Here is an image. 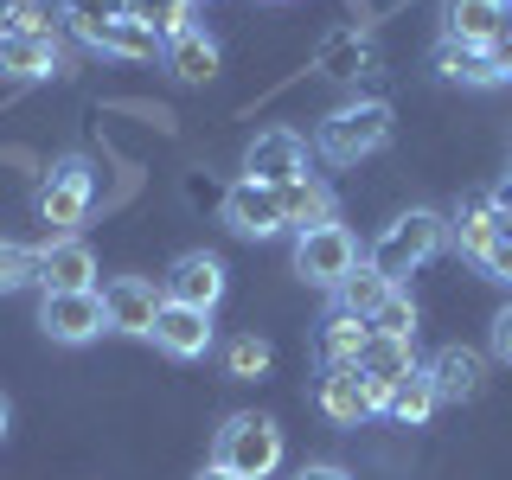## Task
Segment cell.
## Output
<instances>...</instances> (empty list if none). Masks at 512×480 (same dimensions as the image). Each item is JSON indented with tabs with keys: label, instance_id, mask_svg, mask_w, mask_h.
<instances>
[{
	"label": "cell",
	"instance_id": "23",
	"mask_svg": "<svg viewBox=\"0 0 512 480\" xmlns=\"http://www.w3.org/2000/svg\"><path fill=\"white\" fill-rule=\"evenodd\" d=\"M429 410H436V384H429V372H410L397 378L391 391H384V416H397V423H429Z\"/></svg>",
	"mask_w": 512,
	"mask_h": 480
},
{
	"label": "cell",
	"instance_id": "26",
	"mask_svg": "<svg viewBox=\"0 0 512 480\" xmlns=\"http://www.w3.org/2000/svg\"><path fill=\"white\" fill-rule=\"evenodd\" d=\"M455 244H461V256H480V250L493 244V199L461 205V218H455Z\"/></svg>",
	"mask_w": 512,
	"mask_h": 480
},
{
	"label": "cell",
	"instance_id": "32",
	"mask_svg": "<svg viewBox=\"0 0 512 480\" xmlns=\"http://www.w3.org/2000/svg\"><path fill=\"white\" fill-rule=\"evenodd\" d=\"M474 263H480V269H487V276H493V282H506V288H512V237H493V244H487V250H480V256H474Z\"/></svg>",
	"mask_w": 512,
	"mask_h": 480
},
{
	"label": "cell",
	"instance_id": "35",
	"mask_svg": "<svg viewBox=\"0 0 512 480\" xmlns=\"http://www.w3.org/2000/svg\"><path fill=\"white\" fill-rule=\"evenodd\" d=\"M295 480H352V474L333 468V461H308V468H295Z\"/></svg>",
	"mask_w": 512,
	"mask_h": 480
},
{
	"label": "cell",
	"instance_id": "17",
	"mask_svg": "<svg viewBox=\"0 0 512 480\" xmlns=\"http://www.w3.org/2000/svg\"><path fill=\"white\" fill-rule=\"evenodd\" d=\"M84 45H90V52L135 58V64H141V58H154L167 39H160L148 20H135V13H116V20H103V26H84Z\"/></svg>",
	"mask_w": 512,
	"mask_h": 480
},
{
	"label": "cell",
	"instance_id": "7",
	"mask_svg": "<svg viewBox=\"0 0 512 480\" xmlns=\"http://www.w3.org/2000/svg\"><path fill=\"white\" fill-rule=\"evenodd\" d=\"M218 218H224V231H231V237H276V231H288L282 192L276 186H256V180H237L231 192H224Z\"/></svg>",
	"mask_w": 512,
	"mask_h": 480
},
{
	"label": "cell",
	"instance_id": "10",
	"mask_svg": "<svg viewBox=\"0 0 512 480\" xmlns=\"http://www.w3.org/2000/svg\"><path fill=\"white\" fill-rule=\"evenodd\" d=\"M160 295L180 301V308H205V314H212L218 301H224V263H218V256H205V250L173 256V269L160 276Z\"/></svg>",
	"mask_w": 512,
	"mask_h": 480
},
{
	"label": "cell",
	"instance_id": "9",
	"mask_svg": "<svg viewBox=\"0 0 512 480\" xmlns=\"http://www.w3.org/2000/svg\"><path fill=\"white\" fill-rule=\"evenodd\" d=\"M96 295H103V314H109L116 333H141V340H154V320H160V308H167V295H160L148 276H109Z\"/></svg>",
	"mask_w": 512,
	"mask_h": 480
},
{
	"label": "cell",
	"instance_id": "24",
	"mask_svg": "<svg viewBox=\"0 0 512 480\" xmlns=\"http://www.w3.org/2000/svg\"><path fill=\"white\" fill-rule=\"evenodd\" d=\"M365 340H372V327H365V320L333 314V320H327V333H320V359H327V365H359Z\"/></svg>",
	"mask_w": 512,
	"mask_h": 480
},
{
	"label": "cell",
	"instance_id": "36",
	"mask_svg": "<svg viewBox=\"0 0 512 480\" xmlns=\"http://www.w3.org/2000/svg\"><path fill=\"white\" fill-rule=\"evenodd\" d=\"M493 205H500V212H512V173L500 180V192H493Z\"/></svg>",
	"mask_w": 512,
	"mask_h": 480
},
{
	"label": "cell",
	"instance_id": "4",
	"mask_svg": "<svg viewBox=\"0 0 512 480\" xmlns=\"http://www.w3.org/2000/svg\"><path fill=\"white\" fill-rule=\"evenodd\" d=\"M39 218L52 224V231H64L71 237L77 224L90 218V205H96V173H90V160L84 154H64L52 173H45V186H39Z\"/></svg>",
	"mask_w": 512,
	"mask_h": 480
},
{
	"label": "cell",
	"instance_id": "2",
	"mask_svg": "<svg viewBox=\"0 0 512 480\" xmlns=\"http://www.w3.org/2000/svg\"><path fill=\"white\" fill-rule=\"evenodd\" d=\"M384 141H391V103H384V96H359V103H340L320 122L314 148H320V160H333V167H352V160L378 154Z\"/></svg>",
	"mask_w": 512,
	"mask_h": 480
},
{
	"label": "cell",
	"instance_id": "13",
	"mask_svg": "<svg viewBox=\"0 0 512 480\" xmlns=\"http://www.w3.org/2000/svg\"><path fill=\"white\" fill-rule=\"evenodd\" d=\"M39 288H45V295H84V288H96V256H90V244H77V237L45 244L39 250Z\"/></svg>",
	"mask_w": 512,
	"mask_h": 480
},
{
	"label": "cell",
	"instance_id": "12",
	"mask_svg": "<svg viewBox=\"0 0 512 480\" xmlns=\"http://www.w3.org/2000/svg\"><path fill=\"white\" fill-rule=\"evenodd\" d=\"M58 71H64V58H58L52 32L0 26V77H13V84H39V77H58Z\"/></svg>",
	"mask_w": 512,
	"mask_h": 480
},
{
	"label": "cell",
	"instance_id": "30",
	"mask_svg": "<svg viewBox=\"0 0 512 480\" xmlns=\"http://www.w3.org/2000/svg\"><path fill=\"white\" fill-rule=\"evenodd\" d=\"M32 282H39V256L0 237V295H13V288H32Z\"/></svg>",
	"mask_w": 512,
	"mask_h": 480
},
{
	"label": "cell",
	"instance_id": "27",
	"mask_svg": "<svg viewBox=\"0 0 512 480\" xmlns=\"http://www.w3.org/2000/svg\"><path fill=\"white\" fill-rule=\"evenodd\" d=\"M128 13H135V20H148L160 39H173V32L192 26V0H128Z\"/></svg>",
	"mask_w": 512,
	"mask_h": 480
},
{
	"label": "cell",
	"instance_id": "15",
	"mask_svg": "<svg viewBox=\"0 0 512 480\" xmlns=\"http://www.w3.org/2000/svg\"><path fill=\"white\" fill-rule=\"evenodd\" d=\"M154 346L167 352V359H205V352H212V314L167 301L160 320H154Z\"/></svg>",
	"mask_w": 512,
	"mask_h": 480
},
{
	"label": "cell",
	"instance_id": "33",
	"mask_svg": "<svg viewBox=\"0 0 512 480\" xmlns=\"http://www.w3.org/2000/svg\"><path fill=\"white\" fill-rule=\"evenodd\" d=\"M493 359H500V365H512V308H500V314H493Z\"/></svg>",
	"mask_w": 512,
	"mask_h": 480
},
{
	"label": "cell",
	"instance_id": "25",
	"mask_svg": "<svg viewBox=\"0 0 512 480\" xmlns=\"http://www.w3.org/2000/svg\"><path fill=\"white\" fill-rule=\"evenodd\" d=\"M365 64H372V45L359 32H327V45H320V71L327 77H359Z\"/></svg>",
	"mask_w": 512,
	"mask_h": 480
},
{
	"label": "cell",
	"instance_id": "5",
	"mask_svg": "<svg viewBox=\"0 0 512 480\" xmlns=\"http://www.w3.org/2000/svg\"><path fill=\"white\" fill-rule=\"evenodd\" d=\"M352 269H359V244H352L346 224H314V231L295 237V276L314 288H340Z\"/></svg>",
	"mask_w": 512,
	"mask_h": 480
},
{
	"label": "cell",
	"instance_id": "20",
	"mask_svg": "<svg viewBox=\"0 0 512 480\" xmlns=\"http://www.w3.org/2000/svg\"><path fill=\"white\" fill-rule=\"evenodd\" d=\"M506 20V0H448V39L461 45H493Z\"/></svg>",
	"mask_w": 512,
	"mask_h": 480
},
{
	"label": "cell",
	"instance_id": "34",
	"mask_svg": "<svg viewBox=\"0 0 512 480\" xmlns=\"http://www.w3.org/2000/svg\"><path fill=\"white\" fill-rule=\"evenodd\" d=\"M493 58H500V71L512 77V7H506V20H500V32H493V45H487Z\"/></svg>",
	"mask_w": 512,
	"mask_h": 480
},
{
	"label": "cell",
	"instance_id": "16",
	"mask_svg": "<svg viewBox=\"0 0 512 480\" xmlns=\"http://www.w3.org/2000/svg\"><path fill=\"white\" fill-rule=\"evenodd\" d=\"M436 77H448V84H468V90L506 84L500 58H493L487 45H461V39H448V32H442V45H436Z\"/></svg>",
	"mask_w": 512,
	"mask_h": 480
},
{
	"label": "cell",
	"instance_id": "3",
	"mask_svg": "<svg viewBox=\"0 0 512 480\" xmlns=\"http://www.w3.org/2000/svg\"><path fill=\"white\" fill-rule=\"evenodd\" d=\"M212 468L237 474V480H269L282 468V429L269 423V416H256V410L224 416V429L212 442Z\"/></svg>",
	"mask_w": 512,
	"mask_h": 480
},
{
	"label": "cell",
	"instance_id": "22",
	"mask_svg": "<svg viewBox=\"0 0 512 480\" xmlns=\"http://www.w3.org/2000/svg\"><path fill=\"white\" fill-rule=\"evenodd\" d=\"M410 346L416 340H384V333H372V340H365V352H359V372L378 384V391H391L397 378H410L416 365H410Z\"/></svg>",
	"mask_w": 512,
	"mask_h": 480
},
{
	"label": "cell",
	"instance_id": "6",
	"mask_svg": "<svg viewBox=\"0 0 512 480\" xmlns=\"http://www.w3.org/2000/svg\"><path fill=\"white\" fill-rule=\"evenodd\" d=\"M301 173H308V141L295 135V128H263V135L244 148V180L256 186H295Z\"/></svg>",
	"mask_w": 512,
	"mask_h": 480
},
{
	"label": "cell",
	"instance_id": "29",
	"mask_svg": "<svg viewBox=\"0 0 512 480\" xmlns=\"http://www.w3.org/2000/svg\"><path fill=\"white\" fill-rule=\"evenodd\" d=\"M224 372H231V378H263L269 372V340H256V333L231 340V346H224Z\"/></svg>",
	"mask_w": 512,
	"mask_h": 480
},
{
	"label": "cell",
	"instance_id": "37",
	"mask_svg": "<svg viewBox=\"0 0 512 480\" xmlns=\"http://www.w3.org/2000/svg\"><path fill=\"white\" fill-rule=\"evenodd\" d=\"M7 423H13V404H7V391H0V436H7Z\"/></svg>",
	"mask_w": 512,
	"mask_h": 480
},
{
	"label": "cell",
	"instance_id": "8",
	"mask_svg": "<svg viewBox=\"0 0 512 480\" xmlns=\"http://www.w3.org/2000/svg\"><path fill=\"white\" fill-rule=\"evenodd\" d=\"M39 327H45V340H58V346H90L96 333L109 327L103 295H96V288H84V295H39Z\"/></svg>",
	"mask_w": 512,
	"mask_h": 480
},
{
	"label": "cell",
	"instance_id": "31",
	"mask_svg": "<svg viewBox=\"0 0 512 480\" xmlns=\"http://www.w3.org/2000/svg\"><path fill=\"white\" fill-rule=\"evenodd\" d=\"M58 13L84 32V26H103V20H116V13H128V0H58Z\"/></svg>",
	"mask_w": 512,
	"mask_h": 480
},
{
	"label": "cell",
	"instance_id": "18",
	"mask_svg": "<svg viewBox=\"0 0 512 480\" xmlns=\"http://www.w3.org/2000/svg\"><path fill=\"white\" fill-rule=\"evenodd\" d=\"M160 58H167V71L180 77V84H212V77H218V45L205 39L199 26L173 32V39L160 45Z\"/></svg>",
	"mask_w": 512,
	"mask_h": 480
},
{
	"label": "cell",
	"instance_id": "28",
	"mask_svg": "<svg viewBox=\"0 0 512 480\" xmlns=\"http://www.w3.org/2000/svg\"><path fill=\"white\" fill-rule=\"evenodd\" d=\"M372 333H384V340H416V301L404 295V288L372 314Z\"/></svg>",
	"mask_w": 512,
	"mask_h": 480
},
{
	"label": "cell",
	"instance_id": "21",
	"mask_svg": "<svg viewBox=\"0 0 512 480\" xmlns=\"http://www.w3.org/2000/svg\"><path fill=\"white\" fill-rule=\"evenodd\" d=\"M282 212H288V224L295 231H314V224H340L333 218V192L314 180V173H301L295 186H282Z\"/></svg>",
	"mask_w": 512,
	"mask_h": 480
},
{
	"label": "cell",
	"instance_id": "1",
	"mask_svg": "<svg viewBox=\"0 0 512 480\" xmlns=\"http://www.w3.org/2000/svg\"><path fill=\"white\" fill-rule=\"evenodd\" d=\"M442 237H448V224L429 212V205H416V212H404V218H391L378 231V244H372V256L365 263L378 269L391 288H404V276H416V269L429 263V256L442 250Z\"/></svg>",
	"mask_w": 512,
	"mask_h": 480
},
{
	"label": "cell",
	"instance_id": "19",
	"mask_svg": "<svg viewBox=\"0 0 512 480\" xmlns=\"http://www.w3.org/2000/svg\"><path fill=\"white\" fill-rule=\"evenodd\" d=\"M391 295H397V288L384 282L372 263H359V269H352V276H346L340 288H333V314H352V320H365V327H372V314H378Z\"/></svg>",
	"mask_w": 512,
	"mask_h": 480
},
{
	"label": "cell",
	"instance_id": "14",
	"mask_svg": "<svg viewBox=\"0 0 512 480\" xmlns=\"http://www.w3.org/2000/svg\"><path fill=\"white\" fill-rule=\"evenodd\" d=\"M423 372L436 384V404H468V397H480V384H487V359L474 346H442Z\"/></svg>",
	"mask_w": 512,
	"mask_h": 480
},
{
	"label": "cell",
	"instance_id": "38",
	"mask_svg": "<svg viewBox=\"0 0 512 480\" xmlns=\"http://www.w3.org/2000/svg\"><path fill=\"white\" fill-rule=\"evenodd\" d=\"M199 480H237V474H224V468H205V474H199Z\"/></svg>",
	"mask_w": 512,
	"mask_h": 480
},
{
	"label": "cell",
	"instance_id": "11",
	"mask_svg": "<svg viewBox=\"0 0 512 480\" xmlns=\"http://www.w3.org/2000/svg\"><path fill=\"white\" fill-rule=\"evenodd\" d=\"M320 410H327L333 423H365V416L384 410V391L359 365H327V378H320Z\"/></svg>",
	"mask_w": 512,
	"mask_h": 480
}]
</instances>
